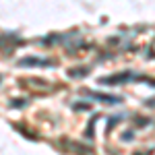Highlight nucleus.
<instances>
[{
	"label": "nucleus",
	"instance_id": "1",
	"mask_svg": "<svg viewBox=\"0 0 155 155\" xmlns=\"http://www.w3.org/2000/svg\"><path fill=\"white\" fill-rule=\"evenodd\" d=\"M21 64L23 66H50L52 62L50 60H39V58H25L21 60Z\"/></svg>",
	"mask_w": 155,
	"mask_h": 155
},
{
	"label": "nucleus",
	"instance_id": "2",
	"mask_svg": "<svg viewBox=\"0 0 155 155\" xmlns=\"http://www.w3.org/2000/svg\"><path fill=\"white\" fill-rule=\"evenodd\" d=\"M126 79H130V74H120V77H107L104 79L106 83H122V81H126Z\"/></svg>",
	"mask_w": 155,
	"mask_h": 155
}]
</instances>
